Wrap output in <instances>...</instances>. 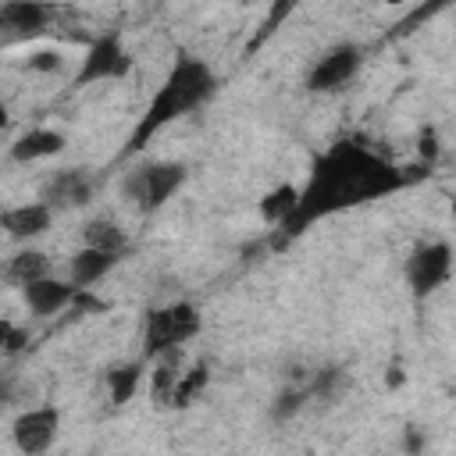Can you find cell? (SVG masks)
<instances>
[{
    "label": "cell",
    "instance_id": "cell-1",
    "mask_svg": "<svg viewBox=\"0 0 456 456\" xmlns=\"http://www.w3.org/2000/svg\"><path fill=\"white\" fill-rule=\"evenodd\" d=\"M428 171L431 167H424V164L420 167H399L356 139H338L314 160L310 178L299 189L296 210L278 232H271V246L281 249L296 235H303L314 221H324L338 210H353L360 203H374L381 196L410 189L413 182L428 178Z\"/></svg>",
    "mask_w": 456,
    "mask_h": 456
},
{
    "label": "cell",
    "instance_id": "cell-2",
    "mask_svg": "<svg viewBox=\"0 0 456 456\" xmlns=\"http://www.w3.org/2000/svg\"><path fill=\"white\" fill-rule=\"evenodd\" d=\"M214 93H217V75L210 71V64L192 57V53H178L171 61V71L164 75V82L150 96L142 118L128 132V142L121 146V157H135L164 125L185 118L189 110H200L203 103H210Z\"/></svg>",
    "mask_w": 456,
    "mask_h": 456
},
{
    "label": "cell",
    "instance_id": "cell-3",
    "mask_svg": "<svg viewBox=\"0 0 456 456\" xmlns=\"http://www.w3.org/2000/svg\"><path fill=\"white\" fill-rule=\"evenodd\" d=\"M185 164L182 160H146V164H139L135 171H128L125 175V182H121V192H125V200L139 210V214H157L182 185H185Z\"/></svg>",
    "mask_w": 456,
    "mask_h": 456
},
{
    "label": "cell",
    "instance_id": "cell-4",
    "mask_svg": "<svg viewBox=\"0 0 456 456\" xmlns=\"http://www.w3.org/2000/svg\"><path fill=\"white\" fill-rule=\"evenodd\" d=\"M203 328L200 321V310L185 299L178 303H167V306H153L142 314V356H157L164 349H175V346H185L189 338H196Z\"/></svg>",
    "mask_w": 456,
    "mask_h": 456
},
{
    "label": "cell",
    "instance_id": "cell-5",
    "mask_svg": "<svg viewBox=\"0 0 456 456\" xmlns=\"http://www.w3.org/2000/svg\"><path fill=\"white\" fill-rule=\"evenodd\" d=\"M132 64H135V61H132V53L125 50V43H121L118 32L96 36V39L89 43V50H86V57H82L75 78H71V89H86V86H93V82H118V78H125V75L132 71Z\"/></svg>",
    "mask_w": 456,
    "mask_h": 456
},
{
    "label": "cell",
    "instance_id": "cell-6",
    "mask_svg": "<svg viewBox=\"0 0 456 456\" xmlns=\"http://www.w3.org/2000/svg\"><path fill=\"white\" fill-rule=\"evenodd\" d=\"M449 278H452V246H449V239L420 242L406 256V285H410L413 299H428Z\"/></svg>",
    "mask_w": 456,
    "mask_h": 456
},
{
    "label": "cell",
    "instance_id": "cell-7",
    "mask_svg": "<svg viewBox=\"0 0 456 456\" xmlns=\"http://www.w3.org/2000/svg\"><path fill=\"white\" fill-rule=\"evenodd\" d=\"M360 64H363V50L356 43H335L331 50H324L314 61V68L306 71L303 86L310 93H338L342 86H349L356 78Z\"/></svg>",
    "mask_w": 456,
    "mask_h": 456
},
{
    "label": "cell",
    "instance_id": "cell-8",
    "mask_svg": "<svg viewBox=\"0 0 456 456\" xmlns=\"http://www.w3.org/2000/svg\"><path fill=\"white\" fill-rule=\"evenodd\" d=\"M61 7L50 0H4L0 4V36L7 39H28L43 36L57 21Z\"/></svg>",
    "mask_w": 456,
    "mask_h": 456
},
{
    "label": "cell",
    "instance_id": "cell-9",
    "mask_svg": "<svg viewBox=\"0 0 456 456\" xmlns=\"http://www.w3.org/2000/svg\"><path fill=\"white\" fill-rule=\"evenodd\" d=\"M57 428H61V410L57 406H32L25 413L14 417L11 424V438L21 452L36 456V452H46L57 438Z\"/></svg>",
    "mask_w": 456,
    "mask_h": 456
},
{
    "label": "cell",
    "instance_id": "cell-10",
    "mask_svg": "<svg viewBox=\"0 0 456 456\" xmlns=\"http://www.w3.org/2000/svg\"><path fill=\"white\" fill-rule=\"evenodd\" d=\"M86 292H89V289H78V285H71V281L53 278V274L36 278V281H28V285H21V299H25L28 314H36V317L61 314V310H68L71 303H78Z\"/></svg>",
    "mask_w": 456,
    "mask_h": 456
},
{
    "label": "cell",
    "instance_id": "cell-11",
    "mask_svg": "<svg viewBox=\"0 0 456 456\" xmlns=\"http://www.w3.org/2000/svg\"><path fill=\"white\" fill-rule=\"evenodd\" d=\"M39 200H43L46 207H53V214H57V210H71V207H86V203L93 200V178H89L86 171H78V167L53 171V175L46 178Z\"/></svg>",
    "mask_w": 456,
    "mask_h": 456
},
{
    "label": "cell",
    "instance_id": "cell-12",
    "mask_svg": "<svg viewBox=\"0 0 456 456\" xmlns=\"http://www.w3.org/2000/svg\"><path fill=\"white\" fill-rule=\"evenodd\" d=\"M50 224H53V207H46L43 200L18 203V207L0 210V228H4L11 239H18V242H28V239L46 235Z\"/></svg>",
    "mask_w": 456,
    "mask_h": 456
},
{
    "label": "cell",
    "instance_id": "cell-13",
    "mask_svg": "<svg viewBox=\"0 0 456 456\" xmlns=\"http://www.w3.org/2000/svg\"><path fill=\"white\" fill-rule=\"evenodd\" d=\"M118 264H121V253L96 249V246H82L78 253H71L68 281H71V285H78V289H93V285H96L100 278H107Z\"/></svg>",
    "mask_w": 456,
    "mask_h": 456
},
{
    "label": "cell",
    "instance_id": "cell-14",
    "mask_svg": "<svg viewBox=\"0 0 456 456\" xmlns=\"http://www.w3.org/2000/svg\"><path fill=\"white\" fill-rule=\"evenodd\" d=\"M64 150V132L57 128H28L11 142V160L14 164H36L46 157H57Z\"/></svg>",
    "mask_w": 456,
    "mask_h": 456
},
{
    "label": "cell",
    "instance_id": "cell-15",
    "mask_svg": "<svg viewBox=\"0 0 456 456\" xmlns=\"http://www.w3.org/2000/svg\"><path fill=\"white\" fill-rule=\"evenodd\" d=\"M150 363H153V370H150V399H153L157 406H167L171 388H175V381H178V374H182V346L150 356Z\"/></svg>",
    "mask_w": 456,
    "mask_h": 456
},
{
    "label": "cell",
    "instance_id": "cell-16",
    "mask_svg": "<svg viewBox=\"0 0 456 456\" xmlns=\"http://www.w3.org/2000/svg\"><path fill=\"white\" fill-rule=\"evenodd\" d=\"M296 200H299V185H292V182H281V185H274L260 203H256V210H260V217H264V224L271 228V232H278L289 217H292V210H296Z\"/></svg>",
    "mask_w": 456,
    "mask_h": 456
},
{
    "label": "cell",
    "instance_id": "cell-17",
    "mask_svg": "<svg viewBox=\"0 0 456 456\" xmlns=\"http://www.w3.org/2000/svg\"><path fill=\"white\" fill-rule=\"evenodd\" d=\"M82 246H96V249H110V253H128V235L114 217H93L82 228Z\"/></svg>",
    "mask_w": 456,
    "mask_h": 456
},
{
    "label": "cell",
    "instance_id": "cell-18",
    "mask_svg": "<svg viewBox=\"0 0 456 456\" xmlns=\"http://www.w3.org/2000/svg\"><path fill=\"white\" fill-rule=\"evenodd\" d=\"M50 274V256L43 249H18L7 264H4V278L14 281L18 289L36 281V278H46Z\"/></svg>",
    "mask_w": 456,
    "mask_h": 456
},
{
    "label": "cell",
    "instance_id": "cell-19",
    "mask_svg": "<svg viewBox=\"0 0 456 456\" xmlns=\"http://www.w3.org/2000/svg\"><path fill=\"white\" fill-rule=\"evenodd\" d=\"M139 385H142V360H128L107 370V395L114 406H125L128 399H135Z\"/></svg>",
    "mask_w": 456,
    "mask_h": 456
},
{
    "label": "cell",
    "instance_id": "cell-20",
    "mask_svg": "<svg viewBox=\"0 0 456 456\" xmlns=\"http://www.w3.org/2000/svg\"><path fill=\"white\" fill-rule=\"evenodd\" d=\"M210 385V367L200 360V363H192L189 370H182L178 374V381H175V388H171V399H167V406L171 410H185V406H192L200 395H203V388Z\"/></svg>",
    "mask_w": 456,
    "mask_h": 456
},
{
    "label": "cell",
    "instance_id": "cell-21",
    "mask_svg": "<svg viewBox=\"0 0 456 456\" xmlns=\"http://www.w3.org/2000/svg\"><path fill=\"white\" fill-rule=\"evenodd\" d=\"M303 0H267V14H264V21H260V28L249 36V43H246V57H253L292 14H296V7H299Z\"/></svg>",
    "mask_w": 456,
    "mask_h": 456
},
{
    "label": "cell",
    "instance_id": "cell-22",
    "mask_svg": "<svg viewBox=\"0 0 456 456\" xmlns=\"http://www.w3.org/2000/svg\"><path fill=\"white\" fill-rule=\"evenodd\" d=\"M310 403V392L306 388H299V385H292V388H281L278 395H274V420H289V417H296L303 406Z\"/></svg>",
    "mask_w": 456,
    "mask_h": 456
},
{
    "label": "cell",
    "instance_id": "cell-23",
    "mask_svg": "<svg viewBox=\"0 0 456 456\" xmlns=\"http://www.w3.org/2000/svg\"><path fill=\"white\" fill-rule=\"evenodd\" d=\"M64 68V57L57 50H39L25 61V71H36V75H57Z\"/></svg>",
    "mask_w": 456,
    "mask_h": 456
},
{
    "label": "cell",
    "instance_id": "cell-24",
    "mask_svg": "<svg viewBox=\"0 0 456 456\" xmlns=\"http://www.w3.org/2000/svg\"><path fill=\"white\" fill-rule=\"evenodd\" d=\"M449 4H452V0H428V4H424V7H417V11H413V14L406 18V21H403V25H395V32H410V28H413L417 21H424V18H431L435 11H442V7H449Z\"/></svg>",
    "mask_w": 456,
    "mask_h": 456
},
{
    "label": "cell",
    "instance_id": "cell-25",
    "mask_svg": "<svg viewBox=\"0 0 456 456\" xmlns=\"http://www.w3.org/2000/svg\"><path fill=\"white\" fill-rule=\"evenodd\" d=\"M420 160H424V167H431L438 160V135H435V128H420Z\"/></svg>",
    "mask_w": 456,
    "mask_h": 456
},
{
    "label": "cell",
    "instance_id": "cell-26",
    "mask_svg": "<svg viewBox=\"0 0 456 456\" xmlns=\"http://www.w3.org/2000/svg\"><path fill=\"white\" fill-rule=\"evenodd\" d=\"M403 385H406V367H403V360L395 356V360L388 363V370H385V388L395 392V388H403Z\"/></svg>",
    "mask_w": 456,
    "mask_h": 456
},
{
    "label": "cell",
    "instance_id": "cell-27",
    "mask_svg": "<svg viewBox=\"0 0 456 456\" xmlns=\"http://www.w3.org/2000/svg\"><path fill=\"white\" fill-rule=\"evenodd\" d=\"M11 335H14V324L0 317V356H7V353H11Z\"/></svg>",
    "mask_w": 456,
    "mask_h": 456
},
{
    "label": "cell",
    "instance_id": "cell-28",
    "mask_svg": "<svg viewBox=\"0 0 456 456\" xmlns=\"http://www.w3.org/2000/svg\"><path fill=\"white\" fill-rule=\"evenodd\" d=\"M7 125H11V114H7V103H4V100H0V132H4V128H7Z\"/></svg>",
    "mask_w": 456,
    "mask_h": 456
},
{
    "label": "cell",
    "instance_id": "cell-29",
    "mask_svg": "<svg viewBox=\"0 0 456 456\" xmlns=\"http://www.w3.org/2000/svg\"><path fill=\"white\" fill-rule=\"evenodd\" d=\"M381 4H392L395 7V4H406V0H381Z\"/></svg>",
    "mask_w": 456,
    "mask_h": 456
}]
</instances>
